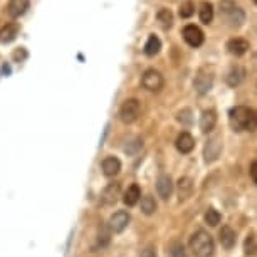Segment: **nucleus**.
Here are the masks:
<instances>
[{
  "label": "nucleus",
  "instance_id": "1",
  "mask_svg": "<svg viewBox=\"0 0 257 257\" xmlns=\"http://www.w3.org/2000/svg\"><path fill=\"white\" fill-rule=\"evenodd\" d=\"M230 124L235 132H255L257 130V111L245 108V106H237L230 109Z\"/></svg>",
  "mask_w": 257,
  "mask_h": 257
},
{
  "label": "nucleus",
  "instance_id": "2",
  "mask_svg": "<svg viewBox=\"0 0 257 257\" xmlns=\"http://www.w3.org/2000/svg\"><path fill=\"white\" fill-rule=\"evenodd\" d=\"M190 249L193 250L195 257H212L213 250H215V244H213L212 235L200 229L192 235Z\"/></svg>",
  "mask_w": 257,
  "mask_h": 257
},
{
  "label": "nucleus",
  "instance_id": "3",
  "mask_svg": "<svg viewBox=\"0 0 257 257\" xmlns=\"http://www.w3.org/2000/svg\"><path fill=\"white\" fill-rule=\"evenodd\" d=\"M220 16L230 27H240L245 22V12L237 7L232 0H222L220 2Z\"/></svg>",
  "mask_w": 257,
  "mask_h": 257
},
{
  "label": "nucleus",
  "instance_id": "4",
  "mask_svg": "<svg viewBox=\"0 0 257 257\" xmlns=\"http://www.w3.org/2000/svg\"><path fill=\"white\" fill-rule=\"evenodd\" d=\"M140 101L138 99H126L119 108V118L123 123L132 124L140 116Z\"/></svg>",
  "mask_w": 257,
  "mask_h": 257
},
{
  "label": "nucleus",
  "instance_id": "5",
  "mask_svg": "<svg viewBox=\"0 0 257 257\" xmlns=\"http://www.w3.org/2000/svg\"><path fill=\"white\" fill-rule=\"evenodd\" d=\"M142 86L147 91L158 93V91L163 88V76L160 74L158 71H155V69H147V71L143 72Z\"/></svg>",
  "mask_w": 257,
  "mask_h": 257
},
{
  "label": "nucleus",
  "instance_id": "6",
  "mask_svg": "<svg viewBox=\"0 0 257 257\" xmlns=\"http://www.w3.org/2000/svg\"><path fill=\"white\" fill-rule=\"evenodd\" d=\"M182 36L187 44L192 47H198L203 44V32L197 26H193V24H188V26L183 27Z\"/></svg>",
  "mask_w": 257,
  "mask_h": 257
},
{
  "label": "nucleus",
  "instance_id": "7",
  "mask_svg": "<svg viewBox=\"0 0 257 257\" xmlns=\"http://www.w3.org/2000/svg\"><path fill=\"white\" fill-rule=\"evenodd\" d=\"M222 152V143L219 137H213L207 142L205 148H203V157H205V163H212L219 158Z\"/></svg>",
  "mask_w": 257,
  "mask_h": 257
},
{
  "label": "nucleus",
  "instance_id": "8",
  "mask_svg": "<svg viewBox=\"0 0 257 257\" xmlns=\"http://www.w3.org/2000/svg\"><path fill=\"white\" fill-rule=\"evenodd\" d=\"M193 86H195V91L198 94H207L213 86V76L210 72H205L202 69L197 74L195 81H193Z\"/></svg>",
  "mask_w": 257,
  "mask_h": 257
},
{
  "label": "nucleus",
  "instance_id": "9",
  "mask_svg": "<svg viewBox=\"0 0 257 257\" xmlns=\"http://www.w3.org/2000/svg\"><path fill=\"white\" fill-rule=\"evenodd\" d=\"M130 224V213L124 212V210H119L116 212L114 215H111L109 219V229L116 232V234H119V232H123L126 227Z\"/></svg>",
  "mask_w": 257,
  "mask_h": 257
},
{
  "label": "nucleus",
  "instance_id": "10",
  "mask_svg": "<svg viewBox=\"0 0 257 257\" xmlns=\"http://www.w3.org/2000/svg\"><path fill=\"white\" fill-rule=\"evenodd\" d=\"M119 193H121L119 183H116V182L109 183L103 190V193H101V202H103V205H114L119 198Z\"/></svg>",
  "mask_w": 257,
  "mask_h": 257
},
{
  "label": "nucleus",
  "instance_id": "11",
  "mask_svg": "<svg viewBox=\"0 0 257 257\" xmlns=\"http://www.w3.org/2000/svg\"><path fill=\"white\" fill-rule=\"evenodd\" d=\"M227 49H229L230 54L234 56H244L247 51H249V42L242 37H235V39H230L227 42Z\"/></svg>",
  "mask_w": 257,
  "mask_h": 257
},
{
  "label": "nucleus",
  "instance_id": "12",
  "mask_svg": "<svg viewBox=\"0 0 257 257\" xmlns=\"http://www.w3.org/2000/svg\"><path fill=\"white\" fill-rule=\"evenodd\" d=\"M177 150L180 153H190L193 147H195V140H193V137L188 132H183L178 135V138H177Z\"/></svg>",
  "mask_w": 257,
  "mask_h": 257
},
{
  "label": "nucleus",
  "instance_id": "13",
  "mask_svg": "<svg viewBox=\"0 0 257 257\" xmlns=\"http://www.w3.org/2000/svg\"><path fill=\"white\" fill-rule=\"evenodd\" d=\"M157 190H158V195L162 197L163 200H167L173 192L172 178H170L168 175H160L158 180H157Z\"/></svg>",
  "mask_w": 257,
  "mask_h": 257
},
{
  "label": "nucleus",
  "instance_id": "14",
  "mask_svg": "<svg viewBox=\"0 0 257 257\" xmlns=\"http://www.w3.org/2000/svg\"><path fill=\"white\" fill-rule=\"evenodd\" d=\"M217 124V113L213 109H207L202 113L200 118V130L203 133H210Z\"/></svg>",
  "mask_w": 257,
  "mask_h": 257
},
{
  "label": "nucleus",
  "instance_id": "15",
  "mask_svg": "<svg viewBox=\"0 0 257 257\" xmlns=\"http://www.w3.org/2000/svg\"><path fill=\"white\" fill-rule=\"evenodd\" d=\"M19 24H6V26L0 27V42L2 44H9V42H12L14 39L17 37L19 34Z\"/></svg>",
  "mask_w": 257,
  "mask_h": 257
},
{
  "label": "nucleus",
  "instance_id": "16",
  "mask_svg": "<svg viewBox=\"0 0 257 257\" xmlns=\"http://www.w3.org/2000/svg\"><path fill=\"white\" fill-rule=\"evenodd\" d=\"M29 2L31 0H9L7 6V12L11 17H21L26 14V11L29 9Z\"/></svg>",
  "mask_w": 257,
  "mask_h": 257
},
{
  "label": "nucleus",
  "instance_id": "17",
  "mask_svg": "<svg viewBox=\"0 0 257 257\" xmlns=\"http://www.w3.org/2000/svg\"><path fill=\"white\" fill-rule=\"evenodd\" d=\"M219 239H220L222 247H225V249H234V245L237 242V235L229 225H224L220 230V234H219Z\"/></svg>",
  "mask_w": 257,
  "mask_h": 257
},
{
  "label": "nucleus",
  "instance_id": "18",
  "mask_svg": "<svg viewBox=\"0 0 257 257\" xmlns=\"http://www.w3.org/2000/svg\"><path fill=\"white\" fill-rule=\"evenodd\" d=\"M101 167H103V173L106 177H114L119 173L121 162L116 157H108L103 160V165H101Z\"/></svg>",
  "mask_w": 257,
  "mask_h": 257
},
{
  "label": "nucleus",
  "instance_id": "19",
  "mask_svg": "<svg viewBox=\"0 0 257 257\" xmlns=\"http://www.w3.org/2000/svg\"><path fill=\"white\" fill-rule=\"evenodd\" d=\"M193 192V182L192 178L183 177L178 180V195H180V200H187L188 197L192 195Z\"/></svg>",
  "mask_w": 257,
  "mask_h": 257
},
{
  "label": "nucleus",
  "instance_id": "20",
  "mask_svg": "<svg viewBox=\"0 0 257 257\" xmlns=\"http://www.w3.org/2000/svg\"><path fill=\"white\" fill-rule=\"evenodd\" d=\"M244 76H245V71L242 69V67L235 66L232 67L229 76H227V84L232 86V88H235V86H239L242 81H244Z\"/></svg>",
  "mask_w": 257,
  "mask_h": 257
},
{
  "label": "nucleus",
  "instance_id": "21",
  "mask_svg": "<svg viewBox=\"0 0 257 257\" xmlns=\"http://www.w3.org/2000/svg\"><path fill=\"white\" fill-rule=\"evenodd\" d=\"M140 198H142V192H140V187L138 185H132V187H128V190H126L123 200H124V203L128 207H133V205H137Z\"/></svg>",
  "mask_w": 257,
  "mask_h": 257
},
{
  "label": "nucleus",
  "instance_id": "22",
  "mask_svg": "<svg viewBox=\"0 0 257 257\" xmlns=\"http://www.w3.org/2000/svg\"><path fill=\"white\" fill-rule=\"evenodd\" d=\"M160 49H162V42H160V39L157 36H150L147 44H145V54L147 56H157Z\"/></svg>",
  "mask_w": 257,
  "mask_h": 257
},
{
  "label": "nucleus",
  "instance_id": "23",
  "mask_svg": "<svg viewBox=\"0 0 257 257\" xmlns=\"http://www.w3.org/2000/svg\"><path fill=\"white\" fill-rule=\"evenodd\" d=\"M198 16L203 24H210L213 21V6L210 2H202L198 9Z\"/></svg>",
  "mask_w": 257,
  "mask_h": 257
},
{
  "label": "nucleus",
  "instance_id": "24",
  "mask_svg": "<svg viewBox=\"0 0 257 257\" xmlns=\"http://www.w3.org/2000/svg\"><path fill=\"white\" fill-rule=\"evenodd\" d=\"M157 19H158V22L162 24V27H165V29L172 27L173 16H172V12H170L168 9H160L158 14H157Z\"/></svg>",
  "mask_w": 257,
  "mask_h": 257
},
{
  "label": "nucleus",
  "instance_id": "25",
  "mask_svg": "<svg viewBox=\"0 0 257 257\" xmlns=\"http://www.w3.org/2000/svg\"><path fill=\"white\" fill-rule=\"evenodd\" d=\"M142 212L145 215H152V213L157 212V202H155L153 197H143L142 198Z\"/></svg>",
  "mask_w": 257,
  "mask_h": 257
},
{
  "label": "nucleus",
  "instance_id": "26",
  "mask_svg": "<svg viewBox=\"0 0 257 257\" xmlns=\"http://www.w3.org/2000/svg\"><path fill=\"white\" fill-rule=\"evenodd\" d=\"M220 213L215 210V208H208V210L205 212V222L208 225H212V227H215V225H219L220 224Z\"/></svg>",
  "mask_w": 257,
  "mask_h": 257
},
{
  "label": "nucleus",
  "instance_id": "27",
  "mask_svg": "<svg viewBox=\"0 0 257 257\" xmlns=\"http://www.w3.org/2000/svg\"><path fill=\"white\" fill-rule=\"evenodd\" d=\"M111 240V232L106 225H101L99 227V234H98V245L99 247H106L109 244Z\"/></svg>",
  "mask_w": 257,
  "mask_h": 257
},
{
  "label": "nucleus",
  "instance_id": "28",
  "mask_svg": "<svg viewBox=\"0 0 257 257\" xmlns=\"http://www.w3.org/2000/svg\"><path fill=\"white\" fill-rule=\"evenodd\" d=\"M178 12H180V17L188 19V17L193 16V12H195V6H193L192 0H185V2H182L180 11H178Z\"/></svg>",
  "mask_w": 257,
  "mask_h": 257
},
{
  "label": "nucleus",
  "instance_id": "29",
  "mask_svg": "<svg viewBox=\"0 0 257 257\" xmlns=\"http://www.w3.org/2000/svg\"><path fill=\"white\" fill-rule=\"evenodd\" d=\"M177 119L180 121L182 124H185V126L192 124V111H190V109H183V111H180V113H178V118H177Z\"/></svg>",
  "mask_w": 257,
  "mask_h": 257
},
{
  "label": "nucleus",
  "instance_id": "30",
  "mask_svg": "<svg viewBox=\"0 0 257 257\" xmlns=\"http://www.w3.org/2000/svg\"><path fill=\"white\" fill-rule=\"evenodd\" d=\"M170 255L172 257H187V252L183 249V245L177 242V244H173L172 249H170Z\"/></svg>",
  "mask_w": 257,
  "mask_h": 257
},
{
  "label": "nucleus",
  "instance_id": "31",
  "mask_svg": "<svg viewBox=\"0 0 257 257\" xmlns=\"http://www.w3.org/2000/svg\"><path fill=\"white\" fill-rule=\"evenodd\" d=\"M245 254H257V242L254 237H249L245 240Z\"/></svg>",
  "mask_w": 257,
  "mask_h": 257
},
{
  "label": "nucleus",
  "instance_id": "32",
  "mask_svg": "<svg viewBox=\"0 0 257 257\" xmlns=\"http://www.w3.org/2000/svg\"><path fill=\"white\" fill-rule=\"evenodd\" d=\"M140 257H157V252H155V249H152V247H148V249H145L142 252Z\"/></svg>",
  "mask_w": 257,
  "mask_h": 257
},
{
  "label": "nucleus",
  "instance_id": "33",
  "mask_svg": "<svg viewBox=\"0 0 257 257\" xmlns=\"http://www.w3.org/2000/svg\"><path fill=\"white\" fill-rule=\"evenodd\" d=\"M250 177H252V180L257 183V162L250 165Z\"/></svg>",
  "mask_w": 257,
  "mask_h": 257
},
{
  "label": "nucleus",
  "instance_id": "34",
  "mask_svg": "<svg viewBox=\"0 0 257 257\" xmlns=\"http://www.w3.org/2000/svg\"><path fill=\"white\" fill-rule=\"evenodd\" d=\"M24 57H26V51H24L22 47H21V49L16 51V54H14V59L19 61V59H24Z\"/></svg>",
  "mask_w": 257,
  "mask_h": 257
},
{
  "label": "nucleus",
  "instance_id": "35",
  "mask_svg": "<svg viewBox=\"0 0 257 257\" xmlns=\"http://www.w3.org/2000/svg\"><path fill=\"white\" fill-rule=\"evenodd\" d=\"M254 4H255V6H257V0H254Z\"/></svg>",
  "mask_w": 257,
  "mask_h": 257
}]
</instances>
